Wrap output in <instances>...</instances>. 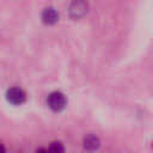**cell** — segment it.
I'll list each match as a JSON object with an SVG mask.
<instances>
[{"label": "cell", "instance_id": "6da1fadb", "mask_svg": "<svg viewBox=\"0 0 153 153\" xmlns=\"http://www.w3.org/2000/svg\"><path fill=\"white\" fill-rule=\"evenodd\" d=\"M88 11V4L86 0H73L68 6V16L72 19H80L86 16Z\"/></svg>", "mask_w": 153, "mask_h": 153}, {"label": "cell", "instance_id": "7a4b0ae2", "mask_svg": "<svg viewBox=\"0 0 153 153\" xmlns=\"http://www.w3.org/2000/svg\"><path fill=\"white\" fill-rule=\"evenodd\" d=\"M47 104L48 106L53 110V111H61L66 108L67 105V98L66 96L62 93V92H59V91H55V92H51L48 98H47Z\"/></svg>", "mask_w": 153, "mask_h": 153}, {"label": "cell", "instance_id": "3957f363", "mask_svg": "<svg viewBox=\"0 0 153 153\" xmlns=\"http://www.w3.org/2000/svg\"><path fill=\"white\" fill-rule=\"evenodd\" d=\"M6 99L13 105H22L26 100V94L20 87H11L6 92Z\"/></svg>", "mask_w": 153, "mask_h": 153}, {"label": "cell", "instance_id": "277c9868", "mask_svg": "<svg viewBox=\"0 0 153 153\" xmlns=\"http://www.w3.org/2000/svg\"><path fill=\"white\" fill-rule=\"evenodd\" d=\"M59 12L54 7H47L42 12V22L47 25H54L59 22Z\"/></svg>", "mask_w": 153, "mask_h": 153}, {"label": "cell", "instance_id": "5b68a950", "mask_svg": "<svg viewBox=\"0 0 153 153\" xmlns=\"http://www.w3.org/2000/svg\"><path fill=\"white\" fill-rule=\"evenodd\" d=\"M100 145V141L98 139V136L96 135H87L84 139V148L88 152H93L96 151Z\"/></svg>", "mask_w": 153, "mask_h": 153}, {"label": "cell", "instance_id": "8992f818", "mask_svg": "<svg viewBox=\"0 0 153 153\" xmlns=\"http://www.w3.org/2000/svg\"><path fill=\"white\" fill-rule=\"evenodd\" d=\"M48 153H65V147L60 141H54L50 143Z\"/></svg>", "mask_w": 153, "mask_h": 153}, {"label": "cell", "instance_id": "52a82bcc", "mask_svg": "<svg viewBox=\"0 0 153 153\" xmlns=\"http://www.w3.org/2000/svg\"><path fill=\"white\" fill-rule=\"evenodd\" d=\"M36 153H48V151H47V149H44V148H39V149H37V151H36Z\"/></svg>", "mask_w": 153, "mask_h": 153}, {"label": "cell", "instance_id": "ba28073f", "mask_svg": "<svg viewBox=\"0 0 153 153\" xmlns=\"http://www.w3.org/2000/svg\"><path fill=\"white\" fill-rule=\"evenodd\" d=\"M0 153H6V149H5V146L2 143H0Z\"/></svg>", "mask_w": 153, "mask_h": 153}]
</instances>
